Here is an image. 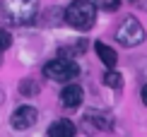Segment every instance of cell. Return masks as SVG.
<instances>
[{"label": "cell", "instance_id": "cell-7", "mask_svg": "<svg viewBox=\"0 0 147 137\" xmlns=\"http://www.w3.org/2000/svg\"><path fill=\"white\" fill-rule=\"evenodd\" d=\"M84 123L94 125L96 130H104V132L113 130V118L109 113H99V111H89V113H84Z\"/></svg>", "mask_w": 147, "mask_h": 137}, {"label": "cell", "instance_id": "cell-5", "mask_svg": "<svg viewBox=\"0 0 147 137\" xmlns=\"http://www.w3.org/2000/svg\"><path fill=\"white\" fill-rule=\"evenodd\" d=\"M36 118H39V113H36L34 106H20L12 113V128L15 130H27L36 123Z\"/></svg>", "mask_w": 147, "mask_h": 137}, {"label": "cell", "instance_id": "cell-14", "mask_svg": "<svg viewBox=\"0 0 147 137\" xmlns=\"http://www.w3.org/2000/svg\"><path fill=\"white\" fill-rule=\"evenodd\" d=\"M140 99H142V103L147 106V84H142V89H140Z\"/></svg>", "mask_w": 147, "mask_h": 137}, {"label": "cell", "instance_id": "cell-1", "mask_svg": "<svg viewBox=\"0 0 147 137\" xmlns=\"http://www.w3.org/2000/svg\"><path fill=\"white\" fill-rule=\"evenodd\" d=\"M39 0H3L0 3V24L5 27H24L36 17Z\"/></svg>", "mask_w": 147, "mask_h": 137}, {"label": "cell", "instance_id": "cell-6", "mask_svg": "<svg viewBox=\"0 0 147 137\" xmlns=\"http://www.w3.org/2000/svg\"><path fill=\"white\" fill-rule=\"evenodd\" d=\"M82 99H84V94H82V87H77V84H70L68 82V87H63V91H60V103H63V108H77L80 103H82Z\"/></svg>", "mask_w": 147, "mask_h": 137}, {"label": "cell", "instance_id": "cell-3", "mask_svg": "<svg viewBox=\"0 0 147 137\" xmlns=\"http://www.w3.org/2000/svg\"><path fill=\"white\" fill-rule=\"evenodd\" d=\"M44 75L48 79H53V82H63L68 84L70 79H75L80 75V67L72 58H68V55H58V58L48 60V63L44 65Z\"/></svg>", "mask_w": 147, "mask_h": 137}, {"label": "cell", "instance_id": "cell-4", "mask_svg": "<svg viewBox=\"0 0 147 137\" xmlns=\"http://www.w3.org/2000/svg\"><path fill=\"white\" fill-rule=\"evenodd\" d=\"M116 41L123 43V46H140V43L145 41V29L142 24H140L135 17H125L123 22L118 24V29H116Z\"/></svg>", "mask_w": 147, "mask_h": 137}, {"label": "cell", "instance_id": "cell-11", "mask_svg": "<svg viewBox=\"0 0 147 137\" xmlns=\"http://www.w3.org/2000/svg\"><path fill=\"white\" fill-rule=\"evenodd\" d=\"M20 91H22V94H36V91H39V84H36L34 79H24Z\"/></svg>", "mask_w": 147, "mask_h": 137}, {"label": "cell", "instance_id": "cell-13", "mask_svg": "<svg viewBox=\"0 0 147 137\" xmlns=\"http://www.w3.org/2000/svg\"><path fill=\"white\" fill-rule=\"evenodd\" d=\"M99 7L113 12V10H118V0H99Z\"/></svg>", "mask_w": 147, "mask_h": 137}, {"label": "cell", "instance_id": "cell-2", "mask_svg": "<svg viewBox=\"0 0 147 137\" xmlns=\"http://www.w3.org/2000/svg\"><path fill=\"white\" fill-rule=\"evenodd\" d=\"M65 22L72 29H92L96 22V5L89 0H72L65 7Z\"/></svg>", "mask_w": 147, "mask_h": 137}, {"label": "cell", "instance_id": "cell-10", "mask_svg": "<svg viewBox=\"0 0 147 137\" xmlns=\"http://www.w3.org/2000/svg\"><path fill=\"white\" fill-rule=\"evenodd\" d=\"M104 84L113 87V89H121V84H123V79H121V75L113 70V67H109L106 75H104Z\"/></svg>", "mask_w": 147, "mask_h": 137}, {"label": "cell", "instance_id": "cell-8", "mask_svg": "<svg viewBox=\"0 0 147 137\" xmlns=\"http://www.w3.org/2000/svg\"><path fill=\"white\" fill-rule=\"evenodd\" d=\"M94 51H96V55L101 58V63L106 65V67H113V65H116V60H118L116 51H113V48H109L104 41H96V43H94Z\"/></svg>", "mask_w": 147, "mask_h": 137}, {"label": "cell", "instance_id": "cell-12", "mask_svg": "<svg viewBox=\"0 0 147 137\" xmlns=\"http://www.w3.org/2000/svg\"><path fill=\"white\" fill-rule=\"evenodd\" d=\"M10 43H12V36L7 29H3L0 27V51H5V48H10Z\"/></svg>", "mask_w": 147, "mask_h": 137}, {"label": "cell", "instance_id": "cell-9", "mask_svg": "<svg viewBox=\"0 0 147 137\" xmlns=\"http://www.w3.org/2000/svg\"><path fill=\"white\" fill-rule=\"evenodd\" d=\"M48 135L51 137H70V135H75V125L70 120H58L48 128Z\"/></svg>", "mask_w": 147, "mask_h": 137}]
</instances>
